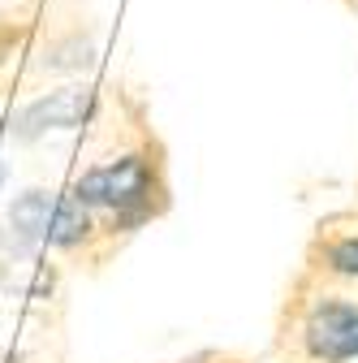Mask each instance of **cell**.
<instances>
[{
	"instance_id": "cell-1",
	"label": "cell",
	"mask_w": 358,
	"mask_h": 363,
	"mask_svg": "<svg viewBox=\"0 0 358 363\" xmlns=\"http://www.w3.org/2000/svg\"><path fill=\"white\" fill-rule=\"evenodd\" d=\"M289 363H358V286L302 272L281 315Z\"/></svg>"
},
{
	"instance_id": "cell-2",
	"label": "cell",
	"mask_w": 358,
	"mask_h": 363,
	"mask_svg": "<svg viewBox=\"0 0 358 363\" xmlns=\"http://www.w3.org/2000/svg\"><path fill=\"white\" fill-rule=\"evenodd\" d=\"M86 208L96 212L104 234H129L147 225L151 216L164 212V177L151 152H121L100 164H91L74 186H69Z\"/></svg>"
},
{
	"instance_id": "cell-3",
	"label": "cell",
	"mask_w": 358,
	"mask_h": 363,
	"mask_svg": "<svg viewBox=\"0 0 358 363\" xmlns=\"http://www.w3.org/2000/svg\"><path fill=\"white\" fill-rule=\"evenodd\" d=\"M91 108H96V91L86 82L48 91V96H39L35 104H26L18 113V134L22 139H39V134H48V130H74L91 117Z\"/></svg>"
},
{
	"instance_id": "cell-4",
	"label": "cell",
	"mask_w": 358,
	"mask_h": 363,
	"mask_svg": "<svg viewBox=\"0 0 358 363\" xmlns=\"http://www.w3.org/2000/svg\"><path fill=\"white\" fill-rule=\"evenodd\" d=\"M306 272L324 281L358 286V225H345V220L320 225L316 242L306 251Z\"/></svg>"
},
{
	"instance_id": "cell-5",
	"label": "cell",
	"mask_w": 358,
	"mask_h": 363,
	"mask_svg": "<svg viewBox=\"0 0 358 363\" xmlns=\"http://www.w3.org/2000/svg\"><path fill=\"white\" fill-rule=\"evenodd\" d=\"M57 208V191H26L9 203V234L18 247H43L48 220Z\"/></svg>"
}]
</instances>
